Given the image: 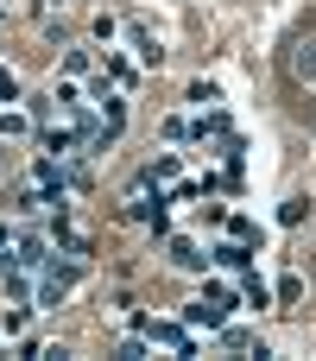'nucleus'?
Segmentation results:
<instances>
[{"instance_id":"obj_12","label":"nucleus","mask_w":316,"mask_h":361,"mask_svg":"<svg viewBox=\"0 0 316 361\" xmlns=\"http://www.w3.org/2000/svg\"><path fill=\"white\" fill-rule=\"evenodd\" d=\"M0 102H19V76L13 70H0Z\"/></svg>"},{"instance_id":"obj_4","label":"nucleus","mask_w":316,"mask_h":361,"mask_svg":"<svg viewBox=\"0 0 316 361\" xmlns=\"http://www.w3.org/2000/svg\"><path fill=\"white\" fill-rule=\"evenodd\" d=\"M165 241H171V260H177L184 273H203V267H209V254H203L196 241H184V235H165Z\"/></svg>"},{"instance_id":"obj_9","label":"nucleus","mask_w":316,"mask_h":361,"mask_svg":"<svg viewBox=\"0 0 316 361\" xmlns=\"http://www.w3.org/2000/svg\"><path fill=\"white\" fill-rule=\"evenodd\" d=\"M241 298H247V305H266L272 292H266V279H260V273H247V279H241Z\"/></svg>"},{"instance_id":"obj_7","label":"nucleus","mask_w":316,"mask_h":361,"mask_svg":"<svg viewBox=\"0 0 316 361\" xmlns=\"http://www.w3.org/2000/svg\"><path fill=\"white\" fill-rule=\"evenodd\" d=\"M291 70H298V82H310V89H316V38H304V44H298Z\"/></svg>"},{"instance_id":"obj_11","label":"nucleus","mask_w":316,"mask_h":361,"mask_svg":"<svg viewBox=\"0 0 316 361\" xmlns=\"http://www.w3.org/2000/svg\"><path fill=\"white\" fill-rule=\"evenodd\" d=\"M108 82H114V89H127V82H133V63H120V57H108Z\"/></svg>"},{"instance_id":"obj_3","label":"nucleus","mask_w":316,"mask_h":361,"mask_svg":"<svg viewBox=\"0 0 316 361\" xmlns=\"http://www.w3.org/2000/svg\"><path fill=\"white\" fill-rule=\"evenodd\" d=\"M51 247H63L70 260H89V254H95V241H89V235H76L63 216H51Z\"/></svg>"},{"instance_id":"obj_8","label":"nucleus","mask_w":316,"mask_h":361,"mask_svg":"<svg viewBox=\"0 0 316 361\" xmlns=\"http://www.w3.org/2000/svg\"><path fill=\"white\" fill-rule=\"evenodd\" d=\"M222 349H234V355H253V349H266V343H253L247 330H228V324H222Z\"/></svg>"},{"instance_id":"obj_13","label":"nucleus","mask_w":316,"mask_h":361,"mask_svg":"<svg viewBox=\"0 0 316 361\" xmlns=\"http://www.w3.org/2000/svg\"><path fill=\"white\" fill-rule=\"evenodd\" d=\"M0 19H6V6H0Z\"/></svg>"},{"instance_id":"obj_6","label":"nucleus","mask_w":316,"mask_h":361,"mask_svg":"<svg viewBox=\"0 0 316 361\" xmlns=\"http://www.w3.org/2000/svg\"><path fill=\"white\" fill-rule=\"evenodd\" d=\"M127 38H133V51H139L146 63H158V57H165V51H158V38H152V25H139V19H133V25H127Z\"/></svg>"},{"instance_id":"obj_10","label":"nucleus","mask_w":316,"mask_h":361,"mask_svg":"<svg viewBox=\"0 0 316 361\" xmlns=\"http://www.w3.org/2000/svg\"><path fill=\"white\" fill-rule=\"evenodd\" d=\"M114 355H120V361H146V336H139V330H133V336H127V343H120V349H114Z\"/></svg>"},{"instance_id":"obj_5","label":"nucleus","mask_w":316,"mask_h":361,"mask_svg":"<svg viewBox=\"0 0 316 361\" xmlns=\"http://www.w3.org/2000/svg\"><path fill=\"white\" fill-rule=\"evenodd\" d=\"M209 260H222V267H234V273H247V267H253V241H241V235H234V241H222V247H215Z\"/></svg>"},{"instance_id":"obj_2","label":"nucleus","mask_w":316,"mask_h":361,"mask_svg":"<svg viewBox=\"0 0 316 361\" xmlns=\"http://www.w3.org/2000/svg\"><path fill=\"white\" fill-rule=\"evenodd\" d=\"M234 305H241V298H234L228 286H209V292H203L196 305H184V324H190V330H222Z\"/></svg>"},{"instance_id":"obj_1","label":"nucleus","mask_w":316,"mask_h":361,"mask_svg":"<svg viewBox=\"0 0 316 361\" xmlns=\"http://www.w3.org/2000/svg\"><path fill=\"white\" fill-rule=\"evenodd\" d=\"M76 279H82V260H63V267L51 260V267L38 273V286H32V311H57V305H63V292H70Z\"/></svg>"}]
</instances>
